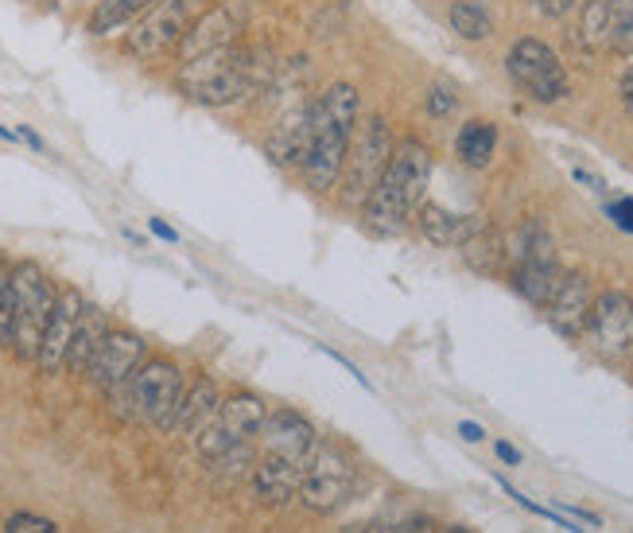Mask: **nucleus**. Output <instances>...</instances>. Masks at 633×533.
Here are the masks:
<instances>
[{
    "label": "nucleus",
    "mask_w": 633,
    "mask_h": 533,
    "mask_svg": "<svg viewBox=\"0 0 633 533\" xmlns=\"http://www.w3.org/2000/svg\"><path fill=\"white\" fill-rule=\"evenodd\" d=\"M362 117V98L350 82H330L311 101V148L304 160V179L315 195H327L343 179V164L350 152L354 129Z\"/></svg>",
    "instance_id": "nucleus-1"
},
{
    "label": "nucleus",
    "mask_w": 633,
    "mask_h": 533,
    "mask_svg": "<svg viewBox=\"0 0 633 533\" xmlns=\"http://www.w3.org/2000/svg\"><path fill=\"white\" fill-rule=\"evenodd\" d=\"M427 179H432V152H427L424 140H397V152H393L382 184L374 187L369 203L362 207V218H366L369 230L382 234V238L405 234V226L413 223L424 203Z\"/></svg>",
    "instance_id": "nucleus-2"
},
{
    "label": "nucleus",
    "mask_w": 633,
    "mask_h": 533,
    "mask_svg": "<svg viewBox=\"0 0 633 533\" xmlns=\"http://www.w3.org/2000/svg\"><path fill=\"white\" fill-rule=\"evenodd\" d=\"M184 374L176 363L168 358H145L137 366L129 382H121L117 389H109V405H113L121 417L129 421H145L156 425L160 433H171L179 417V405H184Z\"/></svg>",
    "instance_id": "nucleus-3"
},
{
    "label": "nucleus",
    "mask_w": 633,
    "mask_h": 533,
    "mask_svg": "<svg viewBox=\"0 0 633 533\" xmlns=\"http://www.w3.org/2000/svg\"><path fill=\"white\" fill-rule=\"evenodd\" d=\"M179 93L210 109L234 106L253 90V62L237 47H221V51L199 55V59L184 62L176 75Z\"/></svg>",
    "instance_id": "nucleus-4"
},
{
    "label": "nucleus",
    "mask_w": 633,
    "mask_h": 533,
    "mask_svg": "<svg viewBox=\"0 0 633 533\" xmlns=\"http://www.w3.org/2000/svg\"><path fill=\"white\" fill-rule=\"evenodd\" d=\"M393 152H397V140H393V129L385 125L382 113H369L358 121L354 129V140H350V152H346V164H343V203L350 210H362L374 195V187L382 184L385 168H389Z\"/></svg>",
    "instance_id": "nucleus-5"
},
{
    "label": "nucleus",
    "mask_w": 633,
    "mask_h": 533,
    "mask_svg": "<svg viewBox=\"0 0 633 533\" xmlns=\"http://www.w3.org/2000/svg\"><path fill=\"white\" fill-rule=\"evenodd\" d=\"M505 246H510L513 288H517L528 304L544 308L548 296H552V288H556L560 277H564V273H560L556 241H552L548 226H544L541 218H528V223L513 234V241H505Z\"/></svg>",
    "instance_id": "nucleus-6"
},
{
    "label": "nucleus",
    "mask_w": 633,
    "mask_h": 533,
    "mask_svg": "<svg viewBox=\"0 0 633 533\" xmlns=\"http://www.w3.org/2000/svg\"><path fill=\"white\" fill-rule=\"evenodd\" d=\"M8 277H12V293H16V339H12V351H16V358H23V363H36L59 293H55V285L47 280V273L39 269L36 261L12 265V273H8Z\"/></svg>",
    "instance_id": "nucleus-7"
},
{
    "label": "nucleus",
    "mask_w": 633,
    "mask_h": 533,
    "mask_svg": "<svg viewBox=\"0 0 633 533\" xmlns=\"http://www.w3.org/2000/svg\"><path fill=\"white\" fill-rule=\"evenodd\" d=\"M202 8H207V0H156L129 28L125 55H132L137 62H152L160 55L176 51L187 31H191V23L202 16Z\"/></svg>",
    "instance_id": "nucleus-8"
},
{
    "label": "nucleus",
    "mask_w": 633,
    "mask_h": 533,
    "mask_svg": "<svg viewBox=\"0 0 633 533\" xmlns=\"http://www.w3.org/2000/svg\"><path fill=\"white\" fill-rule=\"evenodd\" d=\"M505 70L517 82V90H525L541 106H556V101H564L572 93V78H567L564 62L541 39H517L510 47V55H505Z\"/></svg>",
    "instance_id": "nucleus-9"
},
{
    "label": "nucleus",
    "mask_w": 633,
    "mask_h": 533,
    "mask_svg": "<svg viewBox=\"0 0 633 533\" xmlns=\"http://www.w3.org/2000/svg\"><path fill=\"white\" fill-rule=\"evenodd\" d=\"M268 421V409L257 394H234L218 405V413L199 428V452L202 460H218L221 452L249 444L253 436H260Z\"/></svg>",
    "instance_id": "nucleus-10"
},
{
    "label": "nucleus",
    "mask_w": 633,
    "mask_h": 533,
    "mask_svg": "<svg viewBox=\"0 0 633 533\" xmlns=\"http://www.w3.org/2000/svg\"><path fill=\"white\" fill-rule=\"evenodd\" d=\"M354 491V464L343 448L335 444H319L307 464L304 487H299V503L311 514H330L350 499Z\"/></svg>",
    "instance_id": "nucleus-11"
},
{
    "label": "nucleus",
    "mask_w": 633,
    "mask_h": 533,
    "mask_svg": "<svg viewBox=\"0 0 633 533\" xmlns=\"http://www.w3.org/2000/svg\"><path fill=\"white\" fill-rule=\"evenodd\" d=\"M587 343L599 358L606 363H630L633 358V296L630 293H611L595 296L587 324Z\"/></svg>",
    "instance_id": "nucleus-12"
},
{
    "label": "nucleus",
    "mask_w": 633,
    "mask_h": 533,
    "mask_svg": "<svg viewBox=\"0 0 633 533\" xmlns=\"http://www.w3.org/2000/svg\"><path fill=\"white\" fill-rule=\"evenodd\" d=\"M575 39L587 51H633V0H583Z\"/></svg>",
    "instance_id": "nucleus-13"
},
{
    "label": "nucleus",
    "mask_w": 633,
    "mask_h": 533,
    "mask_svg": "<svg viewBox=\"0 0 633 533\" xmlns=\"http://www.w3.org/2000/svg\"><path fill=\"white\" fill-rule=\"evenodd\" d=\"M145 355H148V343L140 339V335L117 332L113 327V332L101 339L98 355H93L90 371H86V382H90L93 389H101V394H109V389H117L121 382H129L132 374H137Z\"/></svg>",
    "instance_id": "nucleus-14"
},
{
    "label": "nucleus",
    "mask_w": 633,
    "mask_h": 533,
    "mask_svg": "<svg viewBox=\"0 0 633 533\" xmlns=\"http://www.w3.org/2000/svg\"><path fill=\"white\" fill-rule=\"evenodd\" d=\"M245 28V4H234V0H221V4L207 8L199 20L191 23V31L184 36V43L176 47L179 59L191 62L199 55L221 51V47H234L237 31Z\"/></svg>",
    "instance_id": "nucleus-15"
},
{
    "label": "nucleus",
    "mask_w": 633,
    "mask_h": 533,
    "mask_svg": "<svg viewBox=\"0 0 633 533\" xmlns=\"http://www.w3.org/2000/svg\"><path fill=\"white\" fill-rule=\"evenodd\" d=\"M591 308H595V293H591V280L583 273H564L560 285L552 288L548 304H544V316L567 339H580L587 335L591 324Z\"/></svg>",
    "instance_id": "nucleus-16"
},
{
    "label": "nucleus",
    "mask_w": 633,
    "mask_h": 533,
    "mask_svg": "<svg viewBox=\"0 0 633 533\" xmlns=\"http://www.w3.org/2000/svg\"><path fill=\"white\" fill-rule=\"evenodd\" d=\"M260 436H265V452H268V456L291 460V464H304V467L311 464L315 448H319V436H315L311 421L299 417V413H291V409L268 413Z\"/></svg>",
    "instance_id": "nucleus-17"
},
{
    "label": "nucleus",
    "mask_w": 633,
    "mask_h": 533,
    "mask_svg": "<svg viewBox=\"0 0 633 533\" xmlns=\"http://www.w3.org/2000/svg\"><path fill=\"white\" fill-rule=\"evenodd\" d=\"M82 308H86V300L75 293V288L59 293L55 312H51V324H47V332H43V347H39V355H36V366L43 374L67 371V351H70V339H75L78 319H82Z\"/></svg>",
    "instance_id": "nucleus-18"
},
{
    "label": "nucleus",
    "mask_w": 633,
    "mask_h": 533,
    "mask_svg": "<svg viewBox=\"0 0 633 533\" xmlns=\"http://www.w3.org/2000/svg\"><path fill=\"white\" fill-rule=\"evenodd\" d=\"M304 475L307 467L304 464H291V460H280V456H260L257 467H253V491L265 506H284L299 495L304 487Z\"/></svg>",
    "instance_id": "nucleus-19"
},
{
    "label": "nucleus",
    "mask_w": 633,
    "mask_h": 533,
    "mask_svg": "<svg viewBox=\"0 0 633 533\" xmlns=\"http://www.w3.org/2000/svg\"><path fill=\"white\" fill-rule=\"evenodd\" d=\"M307 148H311V106H296L268 137L265 152L280 168H304Z\"/></svg>",
    "instance_id": "nucleus-20"
},
{
    "label": "nucleus",
    "mask_w": 633,
    "mask_h": 533,
    "mask_svg": "<svg viewBox=\"0 0 633 533\" xmlns=\"http://www.w3.org/2000/svg\"><path fill=\"white\" fill-rule=\"evenodd\" d=\"M416 226H421V234L432 246H463L482 223L474 215H455V210L424 199L421 210H416Z\"/></svg>",
    "instance_id": "nucleus-21"
},
{
    "label": "nucleus",
    "mask_w": 633,
    "mask_h": 533,
    "mask_svg": "<svg viewBox=\"0 0 633 533\" xmlns=\"http://www.w3.org/2000/svg\"><path fill=\"white\" fill-rule=\"evenodd\" d=\"M109 332H113V327H109L106 312H101V308H90V304H86V308H82V319H78V327H75V339H70V351H67V371L82 378V374L90 371L93 355H98L101 339H106Z\"/></svg>",
    "instance_id": "nucleus-22"
},
{
    "label": "nucleus",
    "mask_w": 633,
    "mask_h": 533,
    "mask_svg": "<svg viewBox=\"0 0 633 533\" xmlns=\"http://www.w3.org/2000/svg\"><path fill=\"white\" fill-rule=\"evenodd\" d=\"M455 152L466 168L474 171H486L494 164V152H497V125L486 121V117H471V121L458 129L455 137Z\"/></svg>",
    "instance_id": "nucleus-23"
},
{
    "label": "nucleus",
    "mask_w": 633,
    "mask_h": 533,
    "mask_svg": "<svg viewBox=\"0 0 633 533\" xmlns=\"http://www.w3.org/2000/svg\"><path fill=\"white\" fill-rule=\"evenodd\" d=\"M458 254H463V261L471 265L474 273H486V277H494V273L510 261V246H505L502 234L489 230V226H478V230L458 246Z\"/></svg>",
    "instance_id": "nucleus-24"
},
{
    "label": "nucleus",
    "mask_w": 633,
    "mask_h": 533,
    "mask_svg": "<svg viewBox=\"0 0 633 533\" xmlns=\"http://www.w3.org/2000/svg\"><path fill=\"white\" fill-rule=\"evenodd\" d=\"M152 4L156 0H93V12L86 20V28H90V36H113V31L137 23Z\"/></svg>",
    "instance_id": "nucleus-25"
},
{
    "label": "nucleus",
    "mask_w": 633,
    "mask_h": 533,
    "mask_svg": "<svg viewBox=\"0 0 633 533\" xmlns=\"http://www.w3.org/2000/svg\"><path fill=\"white\" fill-rule=\"evenodd\" d=\"M218 389H214L210 378H199L191 389L184 394V405H179V417H176V428H187V433H199L202 425L218 413Z\"/></svg>",
    "instance_id": "nucleus-26"
},
{
    "label": "nucleus",
    "mask_w": 633,
    "mask_h": 533,
    "mask_svg": "<svg viewBox=\"0 0 633 533\" xmlns=\"http://www.w3.org/2000/svg\"><path fill=\"white\" fill-rule=\"evenodd\" d=\"M451 20V31L466 43H482V39L494 36V16L478 4V0H455L447 12Z\"/></svg>",
    "instance_id": "nucleus-27"
},
{
    "label": "nucleus",
    "mask_w": 633,
    "mask_h": 533,
    "mask_svg": "<svg viewBox=\"0 0 633 533\" xmlns=\"http://www.w3.org/2000/svg\"><path fill=\"white\" fill-rule=\"evenodd\" d=\"M366 533H432V519H424V514H389V519L369 522Z\"/></svg>",
    "instance_id": "nucleus-28"
},
{
    "label": "nucleus",
    "mask_w": 633,
    "mask_h": 533,
    "mask_svg": "<svg viewBox=\"0 0 633 533\" xmlns=\"http://www.w3.org/2000/svg\"><path fill=\"white\" fill-rule=\"evenodd\" d=\"M16 339V293L12 277H0V347H12Z\"/></svg>",
    "instance_id": "nucleus-29"
},
{
    "label": "nucleus",
    "mask_w": 633,
    "mask_h": 533,
    "mask_svg": "<svg viewBox=\"0 0 633 533\" xmlns=\"http://www.w3.org/2000/svg\"><path fill=\"white\" fill-rule=\"evenodd\" d=\"M424 109H427V117H435V121H443V117H455V109H458L455 86L435 82L432 90H427V98H424Z\"/></svg>",
    "instance_id": "nucleus-30"
},
{
    "label": "nucleus",
    "mask_w": 633,
    "mask_h": 533,
    "mask_svg": "<svg viewBox=\"0 0 633 533\" xmlns=\"http://www.w3.org/2000/svg\"><path fill=\"white\" fill-rule=\"evenodd\" d=\"M4 533H59L51 519H39V514H12V519L4 522Z\"/></svg>",
    "instance_id": "nucleus-31"
},
{
    "label": "nucleus",
    "mask_w": 633,
    "mask_h": 533,
    "mask_svg": "<svg viewBox=\"0 0 633 533\" xmlns=\"http://www.w3.org/2000/svg\"><path fill=\"white\" fill-rule=\"evenodd\" d=\"M606 215L614 218V226H619V230L633 234V199H630V195H622V199L606 203Z\"/></svg>",
    "instance_id": "nucleus-32"
},
{
    "label": "nucleus",
    "mask_w": 633,
    "mask_h": 533,
    "mask_svg": "<svg viewBox=\"0 0 633 533\" xmlns=\"http://www.w3.org/2000/svg\"><path fill=\"white\" fill-rule=\"evenodd\" d=\"M619 93H622V106H626V113L633 117V59L626 62V70H622Z\"/></svg>",
    "instance_id": "nucleus-33"
},
{
    "label": "nucleus",
    "mask_w": 633,
    "mask_h": 533,
    "mask_svg": "<svg viewBox=\"0 0 633 533\" xmlns=\"http://www.w3.org/2000/svg\"><path fill=\"white\" fill-rule=\"evenodd\" d=\"M572 176H575V179H580V184H587V187H591V191H599V195H603V191H606V184H603V179H599V176H595V171H587V168H572Z\"/></svg>",
    "instance_id": "nucleus-34"
},
{
    "label": "nucleus",
    "mask_w": 633,
    "mask_h": 533,
    "mask_svg": "<svg viewBox=\"0 0 633 533\" xmlns=\"http://www.w3.org/2000/svg\"><path fill=\"white\" fill-rule=\"evenodd\" d=\"M494 452H497V460H502V464H513V467H517V464H521V452H517V448H513V444L497 441V444H494Z\"/></svg>",
    "instance_id": "nucleus-35"
},
{
    "label": "nucleus",
    "mask_w": 633,
    "mask_h": 533,
    "mask_svg": "<svg viewBox=\"0 0 633 533\" xmlns=\"http://www.w3.org/2000/svg\"><path fill=\"white\" fill-rule=\"evenodd\" d=\"M458 436H463V441H471V444L486 441V433H482V425H474V421H463V425H458Z\"/></svg>",
    "instance_id": "nucleus-36"
},
{
    "label": "nucleus",
    "mask_w": 633,
    "mask_h": 533,
    "mask_svg": "<svg viewBox=\"0 0 633 533\" xmlns=\"http://www.w3.org/2000/svg\"><path fill=\"white\" fill-rule=\"evenodd\" d=\"M148 226H152V234H156V238H164V241H179V234L171 230V226L164 223V218H152V223H148Z\"/></svg>",
    "instance_id": "nucleus-37"
},
{
    "label": "nucleus",
    "mask_w": 633,
    "mask_h": 533,
    "mask_svg": "<svg viewBox=\"0 0 633 533\" xmlns=\"http://www.w3.org/2000/svg\"><path fill=\"white\" fill-rule=\"evenodd\" d=\"M16 137H20V140H28V145L36 148V152H43V137H39V132H31L28 125H20V129H16Z\"/></svg>",
    "instance_id": "nucleus-38"
},
{
    "label": "nucleus",
    "mask_w": 633,
    "mask_h": 533,
    "mask_svg": "<svg viewBox=\"0 0 633 533\" xmlns=\"http://www.w3.org/2000/svg\"><path fill=\"white\" fill-rule=\"evenodd\" d=\"M572 4H575V0H541V8H544L548 16H564Z\"/></svg>",
    "instance_id": "nucleus-39"
},
{
    "label": "nucleus",
    "mask_w": 633,
    "mask_h": 533,
    "mask_svg": "<svg viewBox=\"0 0 633 533\" xmlns=\"http://www.w3.org/2000/svg\"><path fill=\"white\" fill-rule=\"evenodd\" d=\"M0 140H16V132H8L4 125H0Z\"/></svg>",
    "instance_id": "nucleus-40"
},
{
    "label": "nucleus",
    "mask_w": 633,
    "mask_h": 533,
    "mask_svg": "<svg viewBox=\"0 0 633 533\" xmlns=\"http://www.w3.org/2000/svg\"><path fill=\"white\" fill-rule=\"evenodd\" d=\"M447 533H466V530H463V526H455V530H447Z\"/></svg>",
    "instance_id": "nucleus-41"
}]
</instances>
